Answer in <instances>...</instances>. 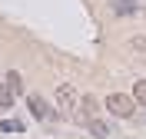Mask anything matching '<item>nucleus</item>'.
I'll use <instances>...</instances> for the list:
<instances>
[{
  "instance_id": "nucleus-1",
  "label": "nucleus",
  "mask_w": 146,
  "mask_h": 139,
  "mask_svg": "<svg viewBox=\"0 0 146 139\" xmlns=\"http://www.w3.org/2000/svg\"><path fill=\"white\" fill-rule=\"evenodd\" d=\"M106 109L113 113V116H133V109H136V99L133 96H126V93H110L106 96Z\"/></svg>"
},
{
  "instance_id": "nucleus-2",
  "label": "nucleus",
  "mask_w": 146,
  "mask_h": 139,
  "mask_svg": "<svg viewBox=\"0 0 146 139\" xmlns=\"http://www.w3.org/2000/svg\"><path fill=\"white\" fill-rule=\"evenodd\" d=\"M56 106H60V113H63V116H76L80 96H76V90H73L70 83H63L60 90H56Z\"/></svg>"
},
{
  "instance_id": "nucleus-3",
  "label": "nucleus",
  "mask_w": 146,
  "mask_h": 139,
  "mask_svg": "<svg viewBox=\"0 0 146 139\" xmlns=\"http://www.w3.org/2000/svg\"><path fill=\"white\" fill-rule=\"evenodd\" d=\"M96 109H100L96 96H83V99H80V109H76V116H73V119H83V123H90V119H96Z\"/></svg>"
},
{
  "instance_id": "nucleus-4",
  "label": "nucleus",
  "mask_w": 146,
  "mask_h": 139,
  "mask_svg": "<svg viewBox=\"0 0 146 139\" xmlns=\"http://www.w3.org/2000/svg\"><path fill=\"white\" fill-rule=\"evenodd\" d=\"M27 106H30V113H33L36 119H50V116H53V109L46 106V99H43V96H36V93L27 96Z\"/></svg>"
},
{
  "instance_id": "nucleus-5",
  "label": "nucleus",
  "mask_w": 146,
  "mask_h": 139,
  "mask_svg": "<svg viewBox=\"0 0 146 139\" xmlns=\"http://www.w3.org/2000/svg\"><path fill=\"white\" fill-rule=\"evenodd\" d=\"M86 129H90V136H96V139H106V136H110V126H106L103 119H90V123H86Z\"/></svg>"
},
{
  "instance_id": "nucleus-6",
  "label": "nucleus",
  "mask_w": 146,
  "mask_h": 139,
  "mask_svg": "<svg viewBox=\"0 0 146 139\" xmlns=\"http://www.w3.org/2000/svg\"><path fill=\"white\" fill-rule=\"evenodd\" d=\"M10 106H13V90H10L3 80H0V113H7Z\"/></svg>"
},
{
  "instance_id": "nucleus-7",
  "label": "nucleus",
  "mask_w": 146,
  "mask_h": 139,
  "mask_svg": "<svg viewBox=\"0 0 146 139\" xmlns=\"http://www.w3.org/2000/svg\"><path fill=\"white\" fill-rule=\"evenodd\" d=\"M3 83H7L10 90H13V96H17V93H23V76H20L17 70H10V73L3 76Z\"/></svg>"
},
{
  "instance_id": "nucleus-8",
  "label": "nucleus",
  "mask_w": 146,
  "mask_h": 139,
  "mask_svg": "<svg viewBox=\"0 0 146 139\" xmlns=\"http://www.w3.org/2000/svg\"><path fill=\"white\" fill-rule=\"evenodd\" d=\"M133 99H136L139 106H146V80H136V86H133Z\"/></svg>"
},
{
  "instance_id": "nucleus-9",
  "label": "nucleus",
  "mask_w": 146,
  "mask_h": 139,
  "mask_svg": "<svg viewBox=\"0 0 146 139\" xmlns=\"http://www.w3.org/2000/svg\"><path fill=\"white\" fill-rule=\"evenodd\" d=\"M113 10L116 13H133L136 10V0H113Z\"/></svg>"
},
{
  "instance_id": "nucleus-10",
  "label": "nucleus",
  "mask_w": 146,
  "mask_h": 139,
  "mask_svg": "<svg viewBox=\"0 0 146 139\" xmlns=\"http://www.w3.org/2000/svg\"><path fill=\"white\" fill-rule=\"evenodd\" d=\"M0 132H23V123H17V119H7V123H0Z\"/></svg>"
}]
</instances>
